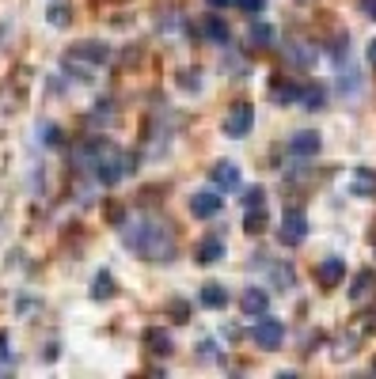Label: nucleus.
<instances>
[{
    "label": "nucleus",
    "instance_id": "obj_1",
    "mask_svg": "<svg viewBox=\"0 0 376 379\" xmlns=\"http://www.w3.org/2000/svg\"><path fill=\"white\" fill-rule=\"evenodd\" d=\"M122 243L130 247L145 262H171L179 254V239H175L171 224L156 220V216H137L122 228Z\"/></svg>",
    "mask_w": 376,
    "mask_h": 379
},
{
    "label": "nucleus",
    "instance_id": "obj_2",
    "mask_svg": "<svg viewBox=\"0 0 376 379\" xmlns=\"http://www.w3.org/2000/svg\"><path fill=\"white\" fill-rule=\"evenodd\" d=\"M133 164H137V159L130 156V152H122V148H114V144H103V152L99 156H95V179L103 182V186H118V182L126 179V175H133Z\"/></svg>",
    "mask_w": 376,
    "mask_h": 379
},
{
    "label": "nucleus",
    "instance_id": "obj_3",
    "mask_svg": "<svg viewBox=\"0 0 376 379\" xmlns=\"http://www.w3.org/2000/svg\"><path fill=\"white\" fill-rule=\"evenodd\" d=\"M251 342L259 345V349H266V353L282 349V342H285V322H282V319H270V315H259V322L251 326Z\"/></svg>",
    "mask_w": 376,
    "mask_h": 379
},
{
    "label": "nucleus",
    "instance_id": "obj_4",
    "mask_svg": "<svg viewBox=\"0 0 376 379\" xmlns=\"http://www.w3.org/2000/svg\"><path fill=\"white\" fill-rule=\"evenodd\" d=\"M277 239H282V247H300L304 239H308V213H304V209H285Z\"/></svg>",
    "mask_w": 376,
    "mask_h": 379
},
{
    "label": "nucleus",
    "instance_id": "obj_5",
    "mask_svg": "<svg viewBox=\"0 0 376 379\" xmlns=\"http://www.w3.org/2000/svg\"><path fill=\"white\" fill-rule=\"evenodd\" d=\"M255 125V107L251 103H236V107L225 114V136H232V141H239V136H247Z\"/></svg>",
    "mask_w": 376,
    "mask_h": 379
},
{
    "label": "nucleus",
    "instance_id": "obj_6",
    "mask_svg": "<svg viewBox=\"0 0 376 379\" xmlns=\"http://www.w3.org/2000/svg\"><path fill=\"white\" fill-rule=\"evenodd\" d=\"M319 148H323V136L316 129H300V133L289 136V156L293 159H316Z\"/></svg>",
    "mask_w": 376,
    "mask_h": 379
},
{
    "label": "nucleus",
    "instance_id": "obj_7",
    "mask_svg": "<svg viewBox=\"0 0 376 379\" xmlns=\"http://www.w3.org/2000/svg\"><path fill=\"white\" fill-rule=\"evenodd\" d=\"M221 209H225V197H221L217 190H198L194 197H190V213H194L198 220H213Z\"/></svg>",
    "mask_w": 376,
    "mask_h": 379
},
{
    "label": "nucleus",
    "instance_id": "obj_8",
    "mask_svg": "<svg viewBox=\"0 0 376 379\" xmlns=\"http://www.w3.org/2000/svg\"><path fill=\"white\" fill-rule=\"evenodd\" d=\"M65 58H73L80 64H87V69H95V64H107L110 61V50L103 42H80V46H73V50L65 53Z\"/></svg>",
    "mask_w": 376,
    "mask_h": 379
},
{
    "label": "nucleus",
    "instance_id": "obj_9",
    "mask_svg": "<svg viewBox=\"0 0 376 379\" xmlns=\"http://www.w3.org/2000/svg\"><path fill=\"white\" fill-rule=\"evenodd\" d=\"M316 281H319V288H339L346 281V262L342 258H323L316 265Z\"/></svg>",
    "mask_w": 376,
    "mask_h": 379
},
{
    "label": "nucleus",
    "instance_id": "obj_10",
    "mask_svg": "<svg viewBox=\"0 0 376 379\" xmlns=\"http://www.w3.org/2000/svg\"><path fill=\"white\" fill-rule=\"evenodd\" d=\"M225 254H228V247H225V239H221V236H205L202 243L194 247V262L198 265H217Z\"/></svg>",
    "mask_w": 376,
    "mask_h": 379
},
{
    "label": "nucleus",
    "instance_id": "obj_11",
    "mask_svg": "<svg viewBox=\"0 0 376 379\" xmlns=\"http://www.w3.org/2000/svg\"><path fill=\"white\" fill-rule=\"evenodd\" d=\"M210 179H213V186L217 190H239V167L232 164V159H221V164H213V171H210Z\"/></svg>",
    "mask_w": 376,
    "mask_h": 379
},
{
    "label": "nucleus",
    "instance_id": "obj_12",
    "mask_svg": "<svg viewBox=\"0 0 376 379\" xmlns=\"http://www.w3.org/2000/svg\"><path fill=\"white\" fill-rule=\"evenodd\" d=\"M346 186H350L354 197H376V171H369V167H354Z\"/></svg>",
    "mask_w": 376,
    "mask_h": 379
},
{
    "label": "nucleus",
    "instance_id": "obj_13",
    "mask_svg": "<svg viewBox=\"0 0 376 379\" xmlns=\"http://www.w3.org/2000/svg\"><path fill=\"white\" fill-rule=\"evenodd\" d=\"M266 308H270V296L262 292V288H247V292H243V300H239V311H243L247 319L266 315Z\"/></svg>",
    "mask_w": 376,
    "mask_h": 379
},
{
    "label": "nucleus",
    "instance_id": "obj_14",
    "mask_svg": "<svg viewBox=\"0 0 376 379\" xmlns=\"http://www.w3.org/2000/svg\"><path fill=\"white\" fill-rule=\"evenodd\" d=\"M145 345H148V353H156V357H171V349H175L171 334H167L164 326H148L145 330Z\"/></svg>",
    "mask_w": 376,
    "mask_h": 379
},
{
    "label": "nucleus",
    "instance_id": "obj_15",
    "mask_svg": "<svg viewBox=\"0 0 376 379\" xmlns=\"http://www.w3.org/2000/svg\"><path fill=\"white\" fill-rule=\"evenodd\" d=\"M202 35L210 38L213 46H228L232 42V35H228V27H225L221 15H205V19H202Z\"/></svg>",
    "mask_w": 376,
    "mask_h": 379
},
{
    "label": "nucleus",
    "instance_id": "obj_16",
    "mask_svg": "<svg viewBox=\"0 0 376 379\" xmlns=\"http://www.w3.org/2000/svg\"><path fill=\"white\" fill-rule=\"evenodd\" d=\"M202 303H205L210 311H225V308H228V288L217 285V281L202 285Z\"/></svg>",
    "mask_w": 376,
    "mask_h": 379
},
{
    "label": "nucleus",
    "instance_id": "obj_17",
    "mask_svg": "<svg viewBox=\"0 0 376 379\" xmlns=\"http://www.w3.org/2000/svg\"><path fill=\"white\" fill-rule=\"evenodd\" d=\"M247 42H251L255 50H270V46L277 42V30L270 27V23H251V30H247Z\"/></svg>",
    "mask_w": 376,
    "mask_h": 379
},
{
    "label": "nucleus",
    "instance_id": "obj_18",
    "mask_svg": "<svg viewBox=\"0 0 376 379\" xmlns=\"http://www.w3.org/2000/svg\"><path fill=\"white\" fill-rule=\"evenodd\" d=\"M118 288H114V277H110L107 270H99L95 273V281H92V300H110Z\"/></svg>",
    "mask_w": 376,
    "mask_h": 379
},
{
    "label": "nucleus",
    "instance_id": "obj_19",
    "mask_svg": "<svg viewBox=\"0 0 376 379\" xmlns=\"http://www.w3.org/2000/svg\"><path fill=\"white\" fill-rule=\"evenodd\" d=\"M285 53H289V61L300 64V69H308V64L316 61V46H308V42H289V46H285Z\"/></svg>",
    "mask_w": 376,
    "mask_h": 379
},
{
    "label": "nucleus",
    "instance_id": "obj_20",
    "mask_svg": "<svg viewBox=\"0 0 376 379\" xmlns=\"http://www.w3.org/2000/svg\"><path fill=\"white\" fill-rule=\"evenodd\" d=\"M373 281H376V277H373L369 270H361V273H357V277L350 281V300H354V303H361L365 296L373 292Z\"/></svg>",
    "mask_w": 376,
    "mask_h": 379
},
{
    "label": "nucleus",
    "instance_id": "obj_21",
    "mask_svg": "<svg viewBox=\"0 0 376 379\" xmlns=\"http://www.w3.org/2000/svg\"><path fill=\"white\" fill-rule=\"evenodd\" d=\"M270 95H274V103L289 107V103H300V84H274V87H270Z\"/></svg>",
    "mask_w": 376,
    "mask_h": 379
},
{
    "label": "nucleus",
    "instance_id": "obj_22",
    "mask_svg": "<svg viewBox=\"0 0 376 379\" xmlns=\"http://www.w3.org/2000/svg\"><path fill=\"white\" fill-rule=\"evenodd\" d=\"M300 103H304V110H323V87L304 84L300 87Z\"/></svg>",
    "mask_w": 376,
    "mask_h": 379
},
{
    "label": "nucleus",
    "instance_id": "obj_23",
    "mask_svg": "<svg viewBox=\"0 0 376 379\" xmlns=\"http://www.w3.org/2000/svg\"><path fill=\"white\" fill-rule=\"evenodd\" d=\"M243 228L251 231V236H259V231L266 228V205H259V209H247V220H243Z\"/></svg>",
    "mask_w": 376,
    "mask_h": 379
},
{
    "label": "nucleus",
    "instance_id": "obj_24",
    "mask_svg": "<svg viewBox=\"0 0 376 379\" xmlns=\"http://www.w3.org/2000/svg\"><path fill=\"white\" fill-rule=\"evenodd\" d=\"M38 136H42L46 148H58V144H61V129L53 125V122H42V125H38Z\"/></svg>",
    "mask_w": 376,
    "mask_h": 379
},
{
    "label": "nucleus",
    "instance_id": "obj_25",
    "mask_svg": "<svg viewBox=\"0 0 376 379\" xmlns=\"http://www.w3.org/2000/svg\"><path fill=\"white\" fill-rule=\"evenodd\" d=\"M50 23H53V27H69V23H73V8H69V4H53L50 8Z\"/></svg>",
    "mask_w": 376,
    "mask_h": 379
},
{
    "label": "nucleus",
    "instance_id": "obj_26",
    "mask_svg": "<svg viewBox=\"0 0 376 379\" xmlns=\"http://www.w3.org/2000/svg\"><path fill=\"white\" fill-rule=\"evenodd\" d=\"M179 87H182V91H198V87H202V80H198V69L179 72Z\"/></svg>",
    "mask_w": 376,
    "mask_h": 379
},
{
    "label": "nucleus",
    "instance_id": "obj_27",
    "mask_svg": "<svg viewBox=\"0 0 376 379\" xmlns=\"http://www.w3.org/2000/svg\"><path fill=\"white\" fill-rule=\"evenodd\" d=\"M243 205H247V209H259V205H266V190H262V186H251V190L243 193Z\"/></svg>",
    "mask_w": 376,
    "mask_h": 379
},
{
    "label": "nucleus",
    "instance_id": "obj_28",
    "mask_svg": "<svg viewBox=\"0 0 376 379\" xmlns=\"http://www.w3.org/2000/svg\"><path fill=\"white\" fill-rule=\"evenodd\" d=\"M274 281H277V285H285V288H293V281H297L293 265H277V270H274Z\"/></svg>",
    "mask_w": 376,
    "mask_h": 379
},
{
    "label": "nucleus",
    "instance_id": "obj_29",
    "mask_svg": "<svg viewBox=\"0 0 376 379\" xmlns=\"http://www.w3.org/2000/svg\"><path fill=\"white\" fill-rule=\"evenodd\" d=\"M232 4H239L243 12H251V15H259L262 8H266V0H232Z\"/></svg>",
    "mask_w": 376,
    "mask_h": 379
},
{
    "label": "nucleus",
    "instance_id": "obj_30",
    "mask_svg": "<svg viewBox=\"0 0 376 379\" xmlns=\"http://www.w3.org/2000/svg\"><path fill=\"white\" fill-rule=\"evenodd\" d=\"M357 8H361L365 19H376V0H357Z\"/></svg>",
    "mask_w": 376,
    "mask_h": 379
},
{
    "label": "nucleus",
    "instance_id": "obj_31",
    "mask_svg": "<svg viewBox=\"0 0 376 379\" xmlns=\"http://www.w3.org/2000/svg\"><path fill=\"white\" fill-rule=\"evenodd\" d=\"M369 64H373V69H376V38H373V42H369Z\"/></svg>",
    "mask_w": 376,
    "mask_h": 379
},
{
    "label": "nucleus",
    "instance_id": "obj_32",
    "mask_svg": "<svg viewBox=\"0 0 376 379\" xmlns=\"http://www.w3.org/2000/svg\"><path fill=\"white\" fill-rule=\"evenodd\" d=\"M210 4H213V8H228L232 0H210Z\"/></svg>",
    "mask_w": 376,
    "mask_h": 379
},
{
    "label": "nucleus",
    "instance_id": "obj_33",
    "mask_svg": "<svg viewBox=\"0 0 376 379\" xmlns=\"http://www.w3.org/2000/svg\"><path fill=\"white\" fill-rule=\"evenodd\" d=\"M373 372H376V360H373Z\"/></svg>",
    "mask_w": 376,
    "mask_h": 379
}]
</instances>
